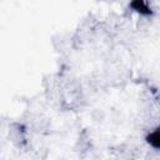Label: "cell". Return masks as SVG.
<instances>
[{
  "mask_svg": "<svg viewBox=\"0 0 160 160\" xmlns=\"http://www.w3.org/2000/svg\"><path fill=\"white\" fill-rule=\"evenodd\" d=\"M148 141L150 142V145H152L155 149H159L160 146V136H159V130H154L149 136H148Z\"/></svg>",
  "mask_w": 160,
  "mask_h": 160,
  "instance_id": "obj_2",
  "label": "cell"
},
{
  "mask_svg": "<svg viewBox=\"0 0 160 160\" xmlns=\"http://www.w3.org/2000/svg\"><path fill=\"white\" fill-rule=\"evenodd\" d=\"M130 5L134 10H136L140 14H144V15H150L151 14V10L148 6V4L145 2V0H132Z\"/></svg>",
  "mask_w": 160,
  "mask_h": 160,
  "instance_id": "obj_1",
  "label": "cell"
}]
</instances>
